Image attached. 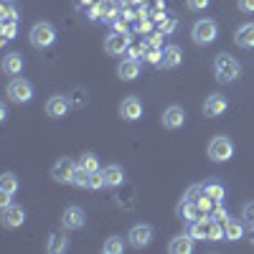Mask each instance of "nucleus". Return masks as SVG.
<instances>
[{"instance_id":"obj_1","label":"nucleus","mask_w":254,"mask_h":254,"mask_svg":"<svg viewBox=\"0 0 254 254\" xmlns=\"http://www.w3.org/2000/svg\"><path fill=\"white\" fill-rule=\"evenodd\" d=\"M214 76H216V81H221V84H234L239 76H242V64L231 56V54H216V59H214Z\"/></svg>"},{"instance_id":"obj_2","label":"nucleus","mask_w":254,"mask_h":254,"mask_svg":"<svg viewBox=\"0 0 254 254\" xmlns=\"http://www.w3.org/2000/svg\"><path fill=\"white\" fill-rule=\"evenodd\" d=\"M216 36H219V26H216V20H211V18L196 20L193 28H190V38H193L196 46H211L216 41Z\"/></svg>"},{"instance_id":"obj_3","label":"nucleus","mask_w":254,"mask_h":254,"mask_svg":"<svg viewBox=\"0 0 254 254\" xmlns=\"http://www.w3.org/2000/svg\"><path fill=\"white\" fill-rule=\"evenodd\" d=\"M208 158L214 163H226V160L234 158V142H231V137H226V135L211 137V142H208Z\"/></svg>"},{"instance_id":"obj_4","label":"nucleus","mask_w":254,"mask_h":254,"mask_svg":"<svg viewBox=\"0 0 254 254\" xmlns=\"http://www.w3.org/2000/svg\"><path fill=\"white\" fill-rule=\"evenodd\" d=\"M31 46L38 49V51H44L49 46H54V41H56V28L51 23H46V20H41V23H36L31 28Z\"/></svg>"},{"instance_id":"obj_5","label":"nucleus","mask_w":254,"mask_h":254,"mask_svg":"<svg viewBox=\"0 0 254 254\" xmlns=\"http://www.w3.org/2000/svg\"><path fill=\"white\" fill-rule=\"evenodd\" d=\"M5 94H8V99L15 102V104H26V102H31V97H33V84H31L28 79L15 76V79H10Z\"/></svg>"},{"instance_id":"obj_6","label":"nucleus","mask_w":254,"mask_h":254,"mask_svg":"<svg viewBox=\"0 0 254 254\" xmlns=\"http://www.w3.org/2000/svg\"><path fill=\"white\" fill-rule=\"evenodd\" d=\"M127 244L132 249H147L153 244V226L150 224H135L127 231Z\"/></svg>"},{"instance_id":"obj_7","label":"nucleus","mask_w":254,"mask_h":254,"mask_svg":"<svg viewBox=\"0 0 254 254\" xmlns=\"http://www.w3.org/2000/svg\"><path fill=\"white\" fill-rule=\"evenodd\" d=\"M76 168H79V163H74L71 158H59L54 163V168H51V178L56 183H71Z\"/></svg>"},{"instance_id":"obj_8","label":"nucleus","mask_w":254,"mask_h":254,"mask_svg":"<svg viewBox=\"0 0 254 254\" xmlns=\"http://www.w3.org/2000/svg\"><path fill=\"white\" fill-rule=\"evenodd\" d=\"M84 224H87V214H84L81 206H66V208H64L61 226L66 229V231H76V229H81Z\"/></svg>"},{"instance_id":"obj_9","label":"nucleus","mask_w":254,"mask_h":254,"mask_svg":"<svg viewBox=\"0 0 254 254\" xmlns=\"http://www.w3.org/2000/svg\"><path fill=\"white\" fill-rule=\"evenodd\" d=\"M127 49H130V36L117 31V33H110L107 38H104V51H107L110 56H122L127 54Z\"/></svg>"},{"instance_id":"obj_10","label":"nucleus","mask_w":254,"mask_h":254,"mask_svg":"<svg viewBox=\"0 0 254 254\" xmlns=\"http://www.w3.org/2000/svg\"><path fill=\"white\" fill-rule=\"evenodd\" d=\"M69 110H71V102H69V97H64V94H54V97H49V102H46V115H49L51 120L66 117Z\"/></svg>"},{"instance_id":"obj_11","label":"nucleus","mask_w":254,"mask_h":254,"mask_svg":"<svg viewBox=\"0 0 254 254\" xmlns=\"http://www.w3.org/2000/svg\"><path fill=\"white\" fill-rule=\"evenodd\" d=\"M120 117L125 122H135L142 117V102L137 97H125L122 104H120Z\"/></svg>"},{"instance_id":"obj_12","label":"nucleus","mask_w":254,"mask_h":254,"mask_svg":"<svg viewBox=\"0 0 254 254\" xmlns=\"http://www.w3.org/2000/svg\"><path fill=\"white\" fill-rule=\"evenodd\" d=\"M183 125H186V110L178 107V104H171L163 112V127L165 130H181Z\"/></svg>"},{"instance_id":"obj_13","label":"nucleus","mask_w":254,"mask_h":254,"mask_svg":"<svg viewBox=\"0 0 254 254\" xmlns=\"http://www.w3.org/2000/svg\"><path fill=\"white\" fill-rule=\"evenodd\" d=\"M226 107H229V102H226V97L224 94H208L206 97V102H203V112H206V117H221L224 112H226Z\"/></svg>"},{"instance_id":"obj_14","label":"nucleus","mask_w":254,"mask_h":254,"mask_svg":"<svg viewBox=\"0 0 254 254\" xmlns=\"http://www.w3.org/2000/svg\"><path fill=\"white\" fill-rule=\"evenodd\" d=\"M26 221V211L20 208V206H5L3 208V226L5 229H18V226H23Z\"/></svg>"},{"instance_id":"obj_15","label":"nucleus","mask_w":254,"mask_h":254,"mask_svg":"<svg viewBox=\"0 0 254 254\" xmlns=\"http://www.w3.org/2000/svg\"><path fill=\"white\" fill-rule=\"evenodd\" d=\"M193 244H196V239L186 231V234H178V237L171 239L168 252H171V254H190V252H193Z\"/></svg>"},{"instance_id":"obj_16","label":"nucleus","mask_w":254,"mask_h":254,"mask_svg":"<svg viewBox=\"0 0 254 254\" xmlns=\"http://www.w3.org/2000/svg\"><path fill=\"white\" fill-rule=\"evenodd\" d=\"M234 44L239 49H254V23H244L234 31Z\"/></svg>"},{"instance_id":"obj_17","label":"nucleus","mask_w":254,"mask_h":254,"mask_svg":"<svg viewBox=\"0 0 254 254\" xmlns=\"http://www.w3.org/2000/svg\"><path fill=\"white\" fill-rule=\"evenodd\" d=\"M117 74H120L122 81H135V79L140 76V61H135V59H125L120 66H117Z\"/></svg>"},{"instance_id":"obj_18","label":"nucleus","mask_w":254,"mask_h":254,"mask_svg":"<svg viewBox=\"0 0 254 254\" xmlns=\"http://www.w3.org/2000/svg\"><path fill=\"white\" fill-rule=\"evenodd\" d=\"M181 61H183V51H181L176 44H171V46L163 49V69H178Z\"/></svg>"},{"instance_id":"obj_19","label":"nucleus","mask_w":254,"mask_h":254,"mask_svg":"<svg viewBox=\"0 0 254 254\" xmlns=\"http://www.w3.org/2000/svg\"><path fill=\"white\" fill-rule=\"evenodd\" d=\"M3 71L8 76H18L20 71H23V56L20 54H5L3 56Z\"/></svg>"},{"instance_id":"obj_20","label":"nucleus","mask_w":254,"mask_h":254,"mask_svg":"<svg viewBox=\"0 0 254 254\" xmlns=\"http://www.w3.org/2000/svg\"><path fill=\"white\" fill-rule=\"evenodd\" d=\"M104 181H107L110 188H120V186H125V171L112 163V165L104 168Z\"/></svg>"},{"instance_id":"obj_21","label":"nucleus","mask_w":254,"mask_h":254,"mask_svg":"<svg viewBox=\"0 0 254 254\" xmlns=\"http://www.w3.org/2000/svg\"><path fill=\"white\" fill-rule=\"evenodd\" d=\"M224 234H226L229 242H239V239L244 237V221H239V219H229V221L224 224Z\"/></svg>"},{"instance_id":"obj_22","label":"nucleus","mask_w":254,"mask_h":254,"mask_svg":"<svg viewBox=\"0 0 254 254\" xmlns=\"http://www.w3.org/2000/svg\"><path fill=\"white\" fill-rule=\"evenodd\" d=\"M178 216H181V221H188V224L196 221V219H201V216H198V206L190 203V201H186V198H183V203L178 206Z\"/></svg>"},{"instance_id":"obj_23","label":"nucleus","mask_w":254,"mask_h":254,"mask_svg":"<svg viewBox=\"0 0 254 254\" xmlns=\"http://www.w3.org/2000/svg\"><path fill=\"white\" fill-rule=\"evenodd\" d=\"M15 31H18V23L13 18H3V23H0V33H3V38H0V44H8V41L15 38Z\"/></svg>"},{"instance_id":"obj_24","label":"nucleus","mask_w":254,"mask_h":254,"mask_svg":"<svg viewBox=\"0 0 254 254\" xmlns=\"http://www.w3.org/2000/svg\"><path fill=\"white\" fill-rule=\"evenodd\" d=\"M206 239H208V242H219V239H226V234H224V224H221V221H214V219H208Z\"/></svg>"},{"instance_id":"obj_25","label":"nucleus","mask_w":254,"mask_h":254,"mask_svg":"<svg viewBox=\"0 0 254 254\" xmlns=\"http://www.w3.org/2000/svg\"><path fill=\"white\" fill-rule=\"evenodd\" d=\"M206 229H208V219H196L188 224V234L193 239H206Z\"/></svg>"},{"instance_id":"obj_26","label":"nucleus","mask_w":254,"mask_h":254,"mask_svg":"<svg viewBox=\"0 0 254 254\" xmlns=\"http://www.w3.org/2000/svg\"><path fill=\"white\" fill-rule=\"evenodd\" d=\"M102 252H104V254H122V252H125V239H122V237H110L107 242H104Z\"/></svg>"},{"instance_id":"obj_27","label":"nucleus","mask_w":254,"mask_h":254,"mask_svg":"<svg viewBox=\"0 0 254 254\" xmlns=\"http://www.w3.org/2000/svg\"><path fill=\"white\" fill-rule=\"evenodd\" d=\"M69 249V239L66 237H59V234H51V239H49V252L51 254H59V252H66Z\"/></svg>"},{"instance_id":"obj_28","label":"nucleus","mask_w":254,"mask_h":254,"mask_svg":"<svg viewBox=\"0 0 254 254\" xmlns=\"http://www.w3.org/2000/svg\"><path fill=\"white\" fill-rule=\"evenodd\" d=\"M18 188H20V183H18V178L13 173H3V176H0V190H5V193H15Z\"/></svg>"},{"instance_id":"obj_29","label":"nucleus","mask_w":254,"mask_h":254,"mask_svg":"<svg viewBox=\"0 0 254 254\" xmlns=\"http://www.w3.org/2000/svg\"><path fill=\"white\" fill-rule=\"evenodd\" d=\"M79 168H84V171L94 173V171H99V158H97L94 153H84V155L79 158Z\"/></svg>"},{"instance_id":"obj_30","label":"nucleus","mask_w":254,"mask_h":254,"mask_svg":"<svg viewBox=\"0 0 254 254\" xmlns=\"http://www.w3.org/2000/svg\"><path fill=\"white\" fill-rule=\"evenodd\" d=\"M208 219H214V221H221V224H226V221H229V214H226V208H224V201H219V203H216L214 208H211Z\"/></svg>"},{"instance_id":"obj_31","label":"nucleus","mask_w":254,"mask_h":254,"mask_svg":"<svg viewBox=\"0 0 254 254\" xmlns=\"http://www.w3.org/2000/svg\"><path fill=\"white\" fill-rule=\"evenodd\" d=\"M71 186L76 188H87L89 186V171H84V168H76V173L71 178Z\"/></svg>"},{"instance_id":"obj_32","label":"nucleus","mask_w":254,"mask_h":254,"mask_svg":"<svg viewBox=\"0 0 254 254\" xmlns=\"http://www.w3.org/2000/svg\"><path fill=\"white\" fill-rule=\"evenodd\" d=\"M104 186H107V181H104V171H94V173H89V186H87V188L99 190V188H104Z\"/></svg>"},{"instance_id":"obj_33","label":"nucleus","mask_w":254,"mask_h":254,"mask_svg":"<svg viewBox=\"0 0 254 254\" xmlns=\"http://www.w3.org/2000/svg\"><path fill=\"white\" fill-rule=\"evenodd\" d=\"M203 193H206V186H190V188H188V193H186L183 198L190 201V203H198Z\"/></svg>"},{"instance_id":"obj_34","label":"nucleus","mask_w":254,"mask_h":254,"mask_svg":"<svg viewBox=\"0 0 254 254\" xmlns=\"http://www.w3.org/2000/svg\"><path fill=\"white\" fill-rule=\"evenodd\" d=\"M206 193L219 203V201H224V186H219V183H206Z\"/></svg>"},{"instance_id":"obj_35","label":"nucleus","mask_w":254,"mask_h":254,"mask_svg":"<svg viewBox=\"0 0 254 254\" xmlns=\"http://www.w3.org/2000/svg\"><path fill=\"white\" fill-rule=\"evenodd\" d=\"M145 61L153 64V66H163V51H160V49H147Z\"/></svg>"},{"instance_id":"obj_36","label":"nucleus","mask_w":254,"mask_h":254,"mask_svg":"<svg viewBox=\"0 0 254 254\" xmlns=\"http://www.w3.org/2000/svg\"><path fill=\"white\" fill-rule=\"evenodd\" d=\"M0 13H3V18H13V20L18 18V10L10 0H0Z\"/></svg>"},{"instance_id":"obj_37","label":"nucleus","mask_w":254,"mask_h":254,"mask_svg":"<svg viewBox=\"0 0 254 254\" xmlns=\"http://www.w3.org/2000/svg\"><path fill=\"white\" fill-rule=\"evenodd\" d=\"M186 5H188V10L201 13V10H206L211 5V0H186Z\"/></svg>"},{"instance_id":"obj_38","label":"nucleus","mask_w":254,"mask_h":254,"mask_svg":"<svg viewBox=\"0 0 254 254\" xmlns=\"http://www.w3.org/2000/svg\"><path fill=\"white\" fill-rule=\"evenodd\" d=\"M242 219H244V224H247V226H254V201H252V203H247V206L242 208Z\"/></svg>"},{"instance_id":"obj_39","label":"nucleus","mask_w":254,"mask_h":254,"mask_svg":"<svg viewBox=\"0 0 254 254\" xmlns=\"http://www.w3.org/2000/svg\"><path fill=\"white\" fill-rule=\"evenodd\" d=\"M163 36H165V33H160V31H158V33H150V38H147L145 46H147V49H160V46H163Z\"/></svg>"},{"instance_id":"obj_40","label":"nucleus","mask_w":254,"mask_h":254,"mask_svg":"<svg viewBox=\"0 0 254 254\" xmlns=\"http://www.w3.org/2000/svg\"><path fill=\"white\" fill-rule=\"evenodd\" d=\"M237 5H239L242 13H254V0H239Z\"/></svg>"},{"instance_id":"obj_41","label":"nucleus","mask_w":254,"mask_h":254,"mask_svg":"<svg viewBox=\"0 0 254 254\" xmlns=\"http://www.w3.org/2000/svg\"><path fill=\"white\" fill-rule=\"evenodd\" d=\"M173 28H176V20H173V18H171V20H165V23H163V26H160V33H171V31H173Z\"/></svg>"},{"instance_id":"obj_42","label":"nucleus","mask_w":254,"mask_h":254,"mask_svg":"<svg viewBox=\"0 0 254 254\" xmlns=\"http://www.w3.org/2000/svg\"><path fill=\"white\" fill-rule=\"evenodd\" d=\"M140 54H142V49H137V46H130V49H127V56L135 59V61H140Z\"/></svg>"},{"instance_id":"obj_43","label":"nucleus","mask_w":254,"mask_h":254,"mask_svg":"<svg viewBox=\"0 0 254 254\" xmlns=\"http://www.w3.org/2000/svg\"><path fill=\"white\" fill-rule=\"evenodd\" d=\"M10 198H13V193H5V190H3V196H0V208L10 206Z\"/></svg>"},{"instance_id":"obj_44","label":"nucleus","mask_w":254,"mask_h":254,"mask_svg":"<svg viewBox=\"0 0 254 254\" xmlns=\"http://www.w3.org/2000/svg\"><path fill=\"white\" fill-rule=\"evenodd\" d=\"M249 237H252V242H254V226H252V234H249Z\"/></svg>"}]
</instances>
